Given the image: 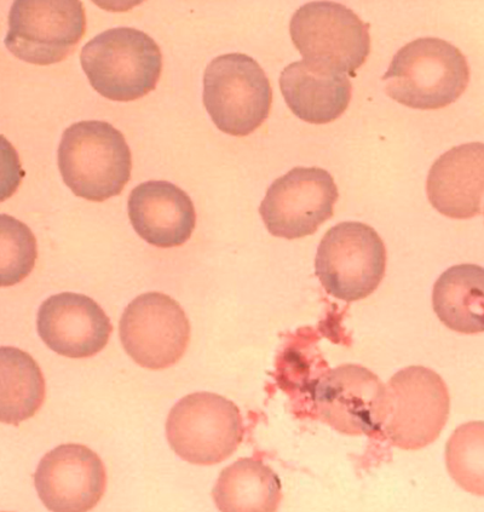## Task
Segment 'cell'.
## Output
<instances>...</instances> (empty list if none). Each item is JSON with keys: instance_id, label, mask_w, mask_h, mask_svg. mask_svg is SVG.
Listing matches in <instances>:
<instances>
[{"instance_id": "cell-1", "label": "cell", "mask_w": 484, "mask_h": 512, "mask_svg": "<svg viewBox=\"0 0 484 512\" xmlns=\"http://www.w3.org/2000/svg\"><path fill=\"white\" fill-rule=\"evenodd\" d=\"M385 92L401 105L432 111L452 105L468 88V60L440 38H419L397 51L382 78Z\"/></svg>"}, {"instance_id": "cell-2", "label": "cell", "mask_w": 484, "mask_h": 512, "mask_svg": "<svg viewBox=\"0 0 484 512\" xmlns=\"http://www.w3.org/2000/svg\"><path fill=\"white\" fill-rule=\"evenodd\" d=\"M57 161L63 181L79 198L102 203L130 181L132 159L125 137L112 124L84 120L63 132Z\"/></svg>"}, {"instance_id": "cell-3", "label": "cell", "mask_w": 484, "mask_h": 512, "mask_svg": "<svg viewBox=\"0 0 484 512\" xmlns=\"http://www.w3.org/2000/svg\"><path fill=\"white\" fill-rule=\"evenodd\" d=\"M80 62L89 82L106 99L131 102L157 88L163 55L155 40L136 28H112L84 45Z\"/></svg>"}, {"instance_id": "cell-4", "label": "cell", "mask_w": 484, "mask_h": 512, "mask_svg": "<svg viewBox=\"0 0 484 512\" xmlns=\"http://www.w3.org/2000/svg\"><path fill=\"white\" fill-rule=\"evenodd\" d=\"M203 100L218 129L245 137L268 119L273 90L255 59L246 54H226L206 67Z\"/></svg>"}, {"instance_id": "cell-5", "label": "cell", "mask_w": 484, "mask_h": 512, "mask_svg": "<svg viewBox=\"0 0 484 512\" xmlns=\"http://www.w3.org/2000/svg\"><path fill=\"white\" fill-rule=\"evenodd\" d=\"M451 410L443 379L423 366L403 368L386 385L383 433L391 444L418 451L439 439Z\"/></svg>"}, {"instance_id": "cell-6", "label": "cell", "mask_w": 484, "mask_h": 512, "mask_svg": "<svg viewBox=\"0 0 484 512\" xmlns=\"http://www.w3.org/2000/svg\"><path fill=\"white\" fill-rule=\"evenodd\" d=\"M386 249L368 224L342 222L322 238L315 258V274L324 289L344 302L371 296L382 283Z\"/></svg>"}, {"instance_id": "cell-7", "label": "cell", "mask_w": 484, "mask_h": 512, "mask_svg": "<svg viewBox=\"0 0 484 512\" xmlns=\"http://www.w3.org/2000/svg\"><path fill=\"white\" fill-rule=\"evenodd\" d=\"M293 44L303 60L356 77L371 54L370 25L334 2H313L293 14Z\"/></svg>"}, {"instance_id": "cell-8", "label": "cell", "mask_w": 484, "mask_h": 512, "mask_svg": "<svg viewBox=\"0 0 484 512\" xmlns=\"http://www.w3.org/2000/svg\"><path fill=\"white\" fill-rule=\"evenodd\" d=\"M166 436L172 450L188 463L213 465L238 450L244 424L233 401L213 393H194L172 407Z\"/></svg>"}, {"instance_id": "cell-9", "label": "cell", "mask_w": 484, "mask_h": 512, "mask_svg": "<svg viewBox=\"0 0 484 512\" xmlns=\"http://www.w3.org/2000/svg\"><path fill=\"white\" fill-rule=\"evenodd\" d=\"M85 31V10L79 0H16L4 44L17 59L49 66L65 60Z\"/></svg>"}, {"instance_id": "cell-10", "label": "cell", "mask_w": 484, "mask_h": 512, "mask_svg": "<svg viewBox=\"0 0 484 512\" xmlns=\"http://www.w3.org/2000/svg\"><path fill=\"white\" fill-rule=\"evenodd\" d=\"M126 354L148 370H164L182 359L190 341L186 313L174 298L160 292L138 296L120 319Z\"/></svg>"}, {"instance_id": "cell-11", "label": "cell", "mask_w": 484, "mask_h": 512, "mask_svg": "<svg viewBox=\"0 0 484 512\" xmlns=\"http://www.w3.org/2000/svg\"><path fill=\"white\" fill-rule=\"evenodd\" d=\"M339 198L330 172L320 168H295L272 183L259 207L269 233L296 240L318 232L334 215Z\"/></svg>"}, {"instance_id": "cell-12", "label": "cell", "mask_w": 484, "mask_h": 512, "mask_svg": "<svg viewBox=\"0 0 484 512\" xmlns=\"http://www.w3.org/2000/svg\"><path fill=\"white\" fill-rule=\"evenodd\" d=\"M313 401L322 421L347 435H374L386 418V385L359 365H343L314 384Z\"/></svg>"}, {"instance_id": "cell-13", "label": "cell", "mask_w": 484, "mask_h": 512, "mask_svg": "<svg viewBox=\"0 0 484 512\" xmlns=\"http://www.w3.org/2000/svg\"><path fill=\"white\" fill-rule=\"evenodd\" d=\"M34 485L49 511L86 512L105 494L107 474L101 458L90 448L61 445L40 460Z\"/></svg>"}, {"instance_id": "cell-14", "label": "cell", "mask_w": 484, "mask_h": 512, "mask_svg": "<svg viewBox=\"0 0 484 512\" xmlns=\"http://www.w3.org/2000/svg\"><path fill=\"white\" fill-rule=\"evenodd\" d=\"M37 327L53 352L71 359L99 354L113 331L111 320L94 299L73 292L46 299L39 308Z\"/></svg>"}, {"instance_id": "cell-15", "label": "cell", "mask_w": 484, "mask_h": 512, "mask_svg": "<svg viewBox=\"0 0 484 512\" xmlns=\"http://www.w3.org/2000/svg\"><path fill=\"white\" fill-rule=\"evenodd\" d=\"M128 210L136 233L160 249L187 243L197 226L192 199L183 189L167 181L138 184L130 194Z\"/></svg>"}, {"instance_id": "cell-16", "label": "cell", "mask_w": 484, "mask_h": 512, "mask_svg": "<svg viewBox=\"0 0 484 512\" xmlns=\"http://www.w3.org/2000/svg\"><path fill=\"white\" fill-rule=\"evenodd\" d=\"M426 192L434 209L453 220L481 214L484 200V143L453 147L431 166Z\"/></svg>"}, {"instance_id": "cell-17", "label": "cell", "mask_w": 484, "mask_h": 512, "mask_svg": "<svg viewBox=\"0 0 484 512\" xmlns=\"http://www.w3.org/2000/svg\"><path fill=\"white\" fill-rule=\"evenodd\" d=\"M280 89L296 117L322 125L334 122L347 111L353 86L347 74L302 60L282 71Z\"/></svg>"}, {"instance_id": "cell-18", "label": "cell", "mask_w": 484, "mask_h": 512, "mask_svg": "<svg viewBox=\"0 0 484 512\" xmlns=\"http://www.w3.org/2000/svg\"><path fill=\"white\" fill-rule=\"evenodd\" d=\"M432 307L449 330L462 335L484 332V268L459 264L447 269L435 283Z\"/></svg>"}, {"instance_id": "cell-19", "label": "cell", "mask_w": 484, "mask_h": 512, "mask_svg": "<svg viewBox=\"0 0 484 512\" xmlns=\"http://www.w3.org/2000/svg\"><path fill=\"white\" fill-rule=\"evenodd\" d=\"M280 477L261 460L242 458L224 469L212 497L222 512H274L282 499Z\"/></svg>"}, {"instance_id": "cell-20", "label": "cell", "mask_w": 484, "mask_h": 512, "mask_svg": "<svg viewBox=\"0 0 484 512\" xmlns=\"http://www.w3.org/2000/svg\"><path fill=\"white\" fill-rule=\"evenodd\" d=\"M0 421L19 425L36 414L45 400L42 370L30 354L13 347L0 349Z\"/></svg>"}, {"instance_id": "cell-21", "label": "cell", "mask_w": 484, "mask_h": 512, "mask_svg": "<svg viewBox=\"0 0 484 512\" xmlns=\"http://www.w3.org/2000/svg\"><path fill=\"white\" fill-rule=\"evenodd\" d=\"M446 465L457 485L484 497V422L460 425L446 445Z\"/></svg>"}, {"instance_id": "cell-22", "label": "cell", "mask_w": 484, "mask_h": 512, "mask_svg": "<svg viewBox=\"0 0 484 512\" xmlns=\"http://www.w3.org/2000/svg\"><path fill=\"white\" fill-rule=\"evenodd\" d=\"M0 276L2 286H14L32 273L38 251L32 230L16 218L0 216Z\"/></svg>"}]
</instances>
